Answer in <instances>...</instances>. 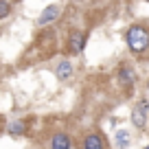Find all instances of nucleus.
<instances>
[{
  "instance_id": "obj_2",
  "label": "nucleus",
  "mask_w": 149,
  "mask_h": 149,
  "mask_svg": "<svg viewBox=\"0 0 149 149\" xmlns=\"http://www.w3.org/2000/svg\"><path fill=\"white\" fill-rule=\"evenodd\" d=\"M147 110H149V101L147 99L138 101V105L132 110V123H134L136 130H145V125H147Z\"/></svg>"
},
{
  "instance_id": "obj_9",
  "label": "nucleus",
  "mask_w": 149,
  "mask_h": 149,
  "mask_svg": "<svg viewBox=\"0 0 149 149\" xmlns=\"http://www.w3.org/2000/svg\"><path fill=\"white\" fill-rule=\"evenodd\" d=\"M7 134H11V136L26 134V121H9L7 123Z\"/></svg>"
},
{
  "instance_id": "obj_6",
  "label": "nucleus",
  "mask_w": 149,
  "mask_h": 149,
  "mask_svg": "<svg viewBox=\"0 0 149 149\" xmlns=\"http://www.w3.org/2000/svg\"><path fill=\"white\" fill-rule=\"evenodd\" d=\"M72 72H74V68H72V64H70V61H59V64H57V70H55V74H57V79H70V77H72Z\"/></svg>"
},
{
  "instance_id": "obj_11",
  "label": "nucleus",
  "mask_w": 149,
  "mask_h": 149,
  "mask_svg": "<svg viewBox=\"0 0 149 149\" xmlns=\"http://www.w3.org/2000/svg\"><path fill=\"white\" fill-rule=\"evenodd\" d=\"M11 7H13V2H5V0H0V20L7 18L11 11Z\"/></svg>"
},
{
  "instance_id": "obj_5",
  "label": "nucleus",
  "mask_w": 149,
  "mask_h": 149,
  "mask_svg": "<svg viewBox=\"0 0 149 149\" xmlns=\"http://www.w3.org/2000/svg\"><path fill=\"white\" fill-rule=\"evenodd\" d=\"M57 18H59V7H57V5H48L46 9L42 11V15H40V20H37V24L44 26V24H48V22H55Z\"/></svg>"
},
{
  "instance_id": "obj_3",
  "label": "nucleus",
  "mask_w": 149,
  "mask_h": 149,
  "mask_svg": "<svg viewBox=\"0 0 149 149\" xmlns=\"http://www.w3.org/2000/svg\"><path fill=\"white\" fill-rule=\"evenodd\" d=\"M84 46H86V33L84 31H72L70 37H68V53L79 55L84 51Z\"/></svg>"
},
{
  "instance_id": "obj_12",
  "label": "nucleus",
  "mask_w": 149,
  "mask_h": 149,
  "mask_svg": "<svg viewBox=\"0 0 149 149\" xmlns=\"http://www.w3.org/2000/svg\"><path fill=\"white\" fill-rule=\"evenodd\" d=\"M145 149H149V145H147V147H145Z\"/></svg>"
},
{
  "instance_id": "obj_10",
  "label": "nucleus",
  "mask_w": 149,
  "mask_h": 149,
  "mask_svg": "<svg viewBox=\"0 0 149 149\" xmlns=\"http://www.w3.org/2000/svg\"><path fill=\"white\" fill-rule=\"evenodd\" d=\"M116 147L118 149H127L130 147V132L127 130H118L116 132Z\"/></svg>"
},
{
  "instance_id": "obj_8",
  "label": "nucleus",
  "mask_w": 149,
  "mask_h": 149,
  "mask_svg": "<svg viewBox=\"0 0 149 149\" xmlns=\"http://www.w3.org/2000/svg\"><path fill=\"white\" fill-rule=\"evenodd\" d=\"M84 149H105L103 145V138L99 134H88L84 138Z\"/></svg>"
},
{
  "instance_id": "obj_7",
  "label": "nucleus",
  "mask_w": 149,
  "mask_h": 149,
  "mask_svg": "<svg viewBox=\"0 0 149 149\" xmlns=\"http://www.w3.org/2000/svg\"><path fill=\"white\" fill-rule=\"evenodd\" d=\"M72 143H70V136L68 134H55L51 140V149H70Z\"/></svg>"
},
{
  "instance_id": "obj_1",
  "label": "nucleus",
  "mask_w": 149,
  "mask_h": 149,
  "mask_svg": "<svg viewBox=\"0 0 149 149\" xmlns=\"http://www.w3.org/2000/svg\"><path fill=\"white\" fill-rule=\"evenodd\" d=\"M125 40H127V46H130V51L134 55H143L149 48V29L143 26V24H134V26L127 29Z\"/></svg>"
},
{
  "instance_id": "obj_4",
  "label": "nucleus",
  "mask_w": 149,
  "mask_h": 149,
  "mask_svg": "<svg viewBox=\"0 0 149 149\" xmlns=\"http://www.w3.org/2000/svg\"><path fill=\"white\" fill-rule=\"evenodd\" d=\"M118 81H121V86H134L136 72H134V68H132L130 64L118 66Z\"/></svg>"
}]
</instances>
